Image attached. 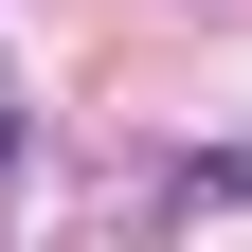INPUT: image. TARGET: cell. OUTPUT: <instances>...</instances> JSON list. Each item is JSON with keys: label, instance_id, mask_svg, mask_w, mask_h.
<instances>
[{"label": "cell", "instance_id": "cell-1", "mask_svg": "<svg viewBox=\"0 0 252 252\" xmlns=\"http://www.w3.org/2000/svg\"><path fill=\"white\" fill-rule=\"evenodd\" d=\"M0 180H18V126H0Z\"/></svg>", "mask_w": 252, "mask_h": 252}]
</instances>
